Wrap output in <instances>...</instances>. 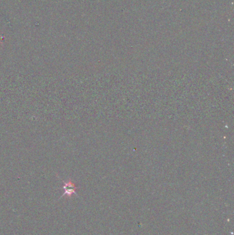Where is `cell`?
Returning a JSON list of instances; mask_svg holds the SVG:
<instances>
[{
    "label": "cell",
    "instance_id": "cell-1",
    "mask_svg": "<svg viewBox=\"0 0 234 235\" xmlns=\"http://www.w3.org/2000/svg\"><path fill=\"white\" fill-rule=\"evenodd\" d=\"M63 182L64 184L63 186L64 193L61 196V197H64V196H67V197H70L71 196L73 195L74 194H76V190L78 189V187L72 180H69L67 181H63Z\"/></svg>",
    "mask_w": 234,
    "mask_h": 235
}]
</instances>
